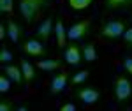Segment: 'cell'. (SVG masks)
I'll use <instances>...</instances> for the list:
<instances>
[{
    "mask_svg": "<svg viewBox=\"0 0 132 111\" xmlns=\"http://www.w3.org/2000/svg\"><path fill=\"white\" fill-rule=\"evenodd\" d=\"M5 34H7V25L2 23V25H0V39H2V41L5 39Z\"/></svg>",
    "mask_w": 132,
    "mask_h": 111,
    "instance_id": "obj_26",
    "label": "cell"
},
{
    "mask_svg": "<svg viewBox=\"0 0 132 111\" xmlns=\"http://www.w3.org/2000/svg\"><path fill=\"white\" fill-rule=\"evenodd\" d=\"M123 42H125V48L132 50V27H127V30L123 32Z\"/></svg>",
    "mask_w": 132,
    "mask_h": 111,
    "instance_id": "obj_21",
    "label": "cell"
},
{
    "mask_svg": "<svg viewBox=\"0 0 132 111\" xmlns=\"http://www.w3.org/2000/svg\"><path fill=\"white\" fill-rule=\"evenodd\" d=\"M90 30H92V21L90 20L76 21L71 28L67 30V39L69 41H81L90 34Z\"/></svg>",
    "mask_w": 132,
    "mask_h": 111,
    "instance_id": "obj_6",
    "label": "cell"
},
{
    "mask_svg": "<svg viewBox=\"0 0 132 111\" xmlns=\"http://www.w3.org/2000/svg\"><path fill=\"white\" fill-rule=\"evenodd\" d=\"M2 72H5L7 76H9L11 80L14 81V83H18V85H25V78H23V71H21L18 65H4V69Z\"/></svg>",
    "mask_w": 132,
    "mask_h": 111,
    "instance_id": "obj_13",
    "label": "cell"
},
{
    "mask_svg": "<svg viewBox=\"0 0 132 111\" xmlns=\"http://www.w3.org/2000/svg\"><path fill=\"white\" fill-rule=\"evenodd\" d=\"M7 35H9V39L14 42V44H18L20 39L23 37V27H21L20 23H16V21L9 18L7 20ZM20 46V44H18Z\"/></svg>",
    "mask_w": 132,
    "mask_h": 111,
    "instance_id": "obj_11",
    "label": "cell"
},
{
    "mask_svg": "<svg viewBox=\"0 0 132 111\" xmlns=\"http://www.w3.org/2000/svg\"><path fill=\"white\" fill-rule=\"evenodd\" d=\"M113 92H114V101L120 108H125L132 99V81L125 76L120 74L113 81Z\"/></svg>",
    "mask_w": 132,
    "mask_h": 111,
    "instance_id": "obj_1",
    "label": "cell"
},
{
    "mask_svg": "<svg viewBox=\"0 0 132 111\" xmlns=\"http://www.w3.org/2000/svg\"><path fill=\"white\" fill-rule=\"evenodd\" d=\"M55 35H56V46L60 50H65L67 46V30H65V25L62 18L55 20Z\"/></svg>",
    "mask_w": 132,
    "mask_h": 111,
    "instance_id": "obj_10",
    "label": "cell"
},
{
    "mask_svg": "<svg viewBox=\"0 0 132 111\" xmlns=\"http://www.w3.org/2000/svg\"><path fill=\"white\" fill-rule=\"evenodd\" d=\"M127 30V21L125 20H109L101 27V37L106 41H116L123 35Z\"/></svg>",
    "mask_w": 132,
    "mask_h": 111,
    "instance_id": "obj_3",
    "label": "cell"
},
{
    "mask_svg": "<svg viewBox=\"0 0 132 111\" xmlns=\"http://www.w3.org/2000/svg\"><path fill=\"white\" fill-rule=\"evenodd\" d=\"M11 81H12V80H11L5 72L0 76V92H2V93H5V92L11 90Z\"/></svg>",
    "mask_w": 132,
    "mask_h": 111,
    "instance_id": "obj_20",
    "label": "cell"
},
{
    "mask_svg": "<svg viewBox=\"0 0 132 111\" xmlns=\"http://www.w3.org/2000/svg\"><path fill=\"white\" fill-rule=\"evenodd\" d=\"M71 81V72L69 71H62V72H56L53 78H51V86H50V92L51 95H56V93H62L65 90L67 83Z\"/></svg>",
    "mask_w": 132,
    "mask_h": 111,
    "instance_id": "obj_7",
    "label": "cell"
},
{
    "mask_svg": "<svg viewBox=\"0 0 132 111\" xmlns=\"http://www.w3.org/2000/svg\"><path fill=\"white\" fill-rule=\"evenodd\" d=\"M74 97L79 102L90 106V104H97L101 101V92L95 86H88V85H78L74 90Z\"/></svg>",
    "mask_w": 132,
    "mask_h": 111,
    "instance_id": "obj_4",
    "label": "cell"
},
{
    "mask_svg": "<svg viewBox=\"0 0 132 111\" xmlns=\"http://www.w3.org/2000/svg\"><path fill=\"white\" fill-rule=\"evenodd\" d=\"M93 0H69V5H71L74 11H83L86 7H90V4Z\"/></svg>",
    "mask_w": 132,
    "mask_h": 111,
    "instance_id": "obj_18",
    "label": "cell"
},
{
    "mask_svg": "<svg viewBox=\"0 0 132 111\" xmlns=\"http://www.w3.org/2000/svg\"><path fill=\"white\" fill-rule=\"evenodd\" d=\"M11 60H12V53L9 50H5V48H2L0 50V62L5 64V62H11Z\"/></svg>",
    "mask_w": 132,
    "mask_h": 111,
    "instance_id": "obj_22",
    "label": "cell"
},
{
    "mask_svg": "<svg viewBox=\"0 0 132 111\" xmlns=\"http://www.w3.org/2000/svg\"><path fill=\"white\" fill-rule=\"evenodd\" d=\"M88 76H90V71H86V69H83L79 72H74L71 76V83L74 86H78V85H83L85 81L88 80Z\"/></svg>",
    "mask_w": 132,
    "mask_h": 111,
    "instance_id": "obj_17",
    "label": "cell"
},
{
    "mask_svg": "<svg viewBox=\"0 0 132 111\" xmlns=\"http://www.w3.org/2000/svg\"><path fill=\"white\" fill-rule=\"evenodd\" d=\"M50 4L51 0H20V14L27 23H34Z\"/></svg>",
    "mask_w": 132,
    "mask_h": 111,
    "instance_id": "obj_2",
    "label": "cell"
},
{
    "mask_svg": "<svg viewBox=\"0 0 132 111\" xmlns=\"http://www.w3.org/2000/svg\"><path fill=\"white\" fill-rule=\"evenodd\" d=\"M53 32H55V20H53V16H48V18L39 25V28L35 32V37L39 41H42V42H48Z\"/></svg>",
    "mask_w": 132,
    "mask_h": 111,
    "instance_id": "obj_8",
    "label": "cell"
},
{
    "mask_svg": "<svg viewBox=\"0 0 132 111\" xmlns=\"http://www.w3.org/2000/svg\"><path fill=\"white\" fill-rule=\"evenodd\" d=\"M14 11V0H0V12L2 14H12Z\"/></svg>",
    "mask_w": 132,
    "mask_h": 111,
    "instance_id": "obj_19",
    "label": "cell"
},
{
    "mask_svg": "<svg viewBox=\"0 0 132 111\" xmlns=\"http://www.w3.org/2000/svg\"><path fill=\"white\" fill-rule=\"evenodd\" d=\"M16 108L14 104H12V101H9V99H4V101H0V111H12Z\"/></svg>",
    "mask_w": 132,
    "mask_h": 111,
    "instance_id": "obj_23",
    "label": "cell"
},
{
    "mask_svg": "<svg viewBox=\"0 0 132 111\" xmlns=\"http://www.w3.org/2000/svg\"><path fill=\"white\" fill-rule=\"evenodd\" d=\"M21 51L28 57H34V58H46L48 57V48L44 46V42L39 41L37 37L35 39H27L23 44H20Z\"/></svg>",
    "mask_w": 132,
    "mask_h": 111,
    "instance_id": "obj_5",
    "label": "cell"
},
{
    "mask_svg": "<svg viewBox=\"0 0 132 111\" xmlns=\"http://www.w3.org/2000/svg\"><path fill=\"white\" fill-rule=\"evenodd\" d=\"M37 67L44 72L58 71L62 67V58H42V60L37 62Z\"/></svg>",
    "mask_w": 132,
    "mask_h": 111,
    "instance_id": "obj_14",
    "label": "cell"
},
{
    "mask_svg": "<svg viewBox=\"0 0 132 111\" xmlns=\"http://www.w3.org/2000/svg\"><path fill=\"white\" fill-rule=\"evenodd\" d=\"M20 65H21V71H23V78H25V85L28 86L30 83L37 80V72H35V67L32 65L28 60H25V58H21L20 60Z\"/></svg>",
    "mask_w": 132,
    "mask_h": 111,
    "instance_id": "obj_12",
    "label": "cell"
},
{
    "mask_svg": "<svg viewBox=\"0 0 132 111\" xmlns=\"http://www.w3.org/2000/svg\"><path fill=\"white\" fill-rule=\"evenodd\" d=\"M60 111H76V104L74 102H65L60 106Z\"/></svg>",
    "mask_w": 132,
    "mask_h": 111,
    "instance_id": "obj_25",
    "label": "cell"
},
{
    "mask_svg": "<svg viewBox=\"0 0 132 111\" xmlns=\"http://www.w3.org/2000/svg\"><path fill=\"white\" fill-rule=\"evenodd\" d=\"M81 53H83V60H86V62H95L99 58L97 48H95L93 42H85V44H81Z\"/></svg>",
    "mask_w": 132,
    "mask_h": 111,
    "instance_id": "obj_16",
    "label": "cell"
},
{
    "mask_svg": "<svg viewBox=\"0 0 132 111\" xmlns=\"http://www.w3.org/2000/svg\"><path fill=\"white\" fill-rule=\"evenodd\" d=\"M132 7V0H104V11H120V9H127Z\"/></svg>",
    "mask_w": 132,
    "mask_h": 111,
    "instance_id": "obj_15",
    "label": "cell"
},
{
    "mask_svg": "<svg viewBox=\"0 0 132 111\" xmlns=\"http://www.w3.org/2000/svg\"><path fill=\"white\" fill-rule=\"evenodd\" d=\"M63 58H65L67 64H71V65H79L83 62L81 46H78V44H69V46H65V50H63Z\"/></svg>",
    "mask_w": 132,
    "mask_h": 111,
    "instance_id": "obj_9",
    "label": "cell"
},
{
    "mask_svg": "<svg viewBox=\"0 0 132 111\" xmlns=\"http://www.w3.org/2000/svg\"><path fill=\"white\" fill-rule=\"evenodd\" d=\"M123 67H125V71L132 76V57H125V58H123Z\"/></svg>",
    "mask_w": 132,
    "mask_h": 111,
    "instance_id": "obj_24",
    "label": "cell"
}]
</instances>
